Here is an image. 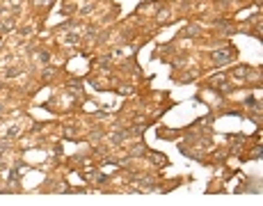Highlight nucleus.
<instances>
[{
	"instance_id": "obj_1",
	"label": "nucleus",
	"mask_w": 263,
	"mask_h": 206,
	"mask_svg": "<svg viewBox=\"0 0 263 206\" xmlns=\"http://www.w3.org/2000/svg\"><path fill=\"white\" fill-rule=\"evenodd\" d=\"M229 60H231L229 53H215V62H218V64H224V62H229Z\"/></svg>"
}]
</instances>
